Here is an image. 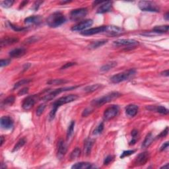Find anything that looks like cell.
<instances>
[{"instance_id": "6da1fadb", "label": "cell", "mask_w": 169, "mask_h": 169, "mask_svg": "<svg viewBox=\"0 0 169 169\" xmlns=\"http://www.w3.org/2000/svg\"><path fill=\"white\" fill-rule=\"evenodd\" d=\"M78 98V96L76 95H69L67 96H64L59 99H57L56 101H55L52 104V108L51 110L50 114H49V118H50V120H52L54 119L55 116V114L58 108H59L63 104H65L69 102H73L76 100Z\"/></svg>"}, {"instance_id": "7a4b0ae2", "label": "cell", "mask_w": 169, "mask_h": 169, "mask_svg": "<svg viewBox=\"0 0 169 169\" xmlns=\"http://www.w3.org/2000/svg\"><path fill=\"white\" fill-rule=\"evenodd\" d=\"M66 19L63 13L57 11L53 13L47 19V24L51 28H56L65 22Z\"/></svg>"}, {"instance_id": "3957f363", "label": "cell", "mask_w": 169, "mask_h": 169, "mask_svg": "<svg viewBox=\"0 0 169 169\" xmlns=\"http://www.w3.org/2000/svg\"><path fill=\"white\" fill-rule=\"evenodd\" d=\"M121 96V94L118 92H112V93L107 94V95L98 98L97 99H95L92 102V104L95 106L99 107L101 106L104 104H105L108 102H110L114 99L119 98Z\"/></svg>"}, {"instance_id": "277c9868", "label": "cell", "mask_w": 169, "mask_h": 169, "mask_svg": "<svg viewBox=\"0 0 169 169\" xmlns=\"http://www.w3.org/2000/svg\"><path fill=\"white\" fill-rule=\"evenodd\" d=\"M136 71L134 69H129L128 71L114 75L110 78V81L113 83H119L123 82V81L130 79V78L132 77L136 74Z\"/></svg>"}, {"instance_id": "5b68a950", "label": "cell", "mask_w": 169, "mask_h": 169, "mask_svg": "<svg viewBox=\"0 0 169 169\" xmlns=\"http://www.w3.org/2000/svg\"><path fill=\"white\" fill-rule=\"evenodd\" d=\"M140 9L143 11L159 12L160 8L157 4L151 1H140L138 3Z\"/></svg>"}, {"instance_id": "8992f818", "label": "cell", "mask_w": 169, "mask_h": 169, "mask_svg": "<svg viewBox=\"0 0 169 169\" xmlns=\"http://www.w3.org/2000/svg\"><path fill=\"white\" fill-rule=\"evenodd\" d=\"M77 86L67 87H63V88H59V89L53 90V91L50 92L48 94H47V95H45L44 97H42V99L44 100V101H49V100H52L53 98H54L57 95H58L59 94H60L65 91H71V90L75 89V88H77Z\"/></svg>"}, {"instance_id": "52a82bcc", "label": "cell", "mask_w": 169, "mask_h": 169, "mask_svg": "<svg viewBox=\"0 0 169 169\" xmlns=\"http://www.w3.org/2000/svg\"><path fill=\"white\" fill-rule=\"evenodd\" d=\"M88 10L87 8H79V9H76L71 11L70 13V18L72 21H78L80 20L87 15Z\"/></svg>"}, {"instance_id": "ba28073f", "label": "cell", "mask_w": 169, "mask_h": 169, "mask_svg": "<svg viewBox=\"0 0 169 169\" xmlns=\"http://www.w3.org/2000/svg\"><path fill=\"white\" fill-rule=\"evenodd\" d=\"M120 108L118 105H112L106 108L104 112V118L105 120H110L114 118L118 114Z\"/></svg>"}, {"instance_id": "9c48e42d", "label": "cell", "mask_w": 169, "mask_h": 169, "mask_svg": "<svg viewBox=\"0 0 169 169\" xmlns=\"http://www.w3.org/2000/svg\"><path fill=\"white\" fill-rule=\"evenodd\" d=\"M149 158H150V153L148 151H145L137 156V157L135 159L134 163L136 166H142L144 165L148 161Z\"/></svg>"}, {"instance_id": "30bf717a", "label": "cell", "mask_w": 169, "mask_h": 169, "mask_svg": "<svg viewBox=\"0 0 169 169\" xmlns=\"http://www.w3.org/2000/svg\"><path fill=\"white\" fill-rule=\"evenodd\" d=\"M93 20L91 19H87V20H85L82 21V22L79 23L78 24L73 27L71 28V31H83V30L87 29V28L90 27L92 26L93 25Z\"/></svg>"}, {"instance_id": "8fae6325", "label": "cell", "mask_w": 169, "mask_h": 169, "mask_svg": "<svg viewBox=\"0 0 169 169\" xmlns=\"http://www.w3.org/2000/svg\"><path fill=\"white\" fill-rule=\"evenodd\" d=\"M36 100V96H29L25 100H23L22 107L25 110H29L33 108V106L35 105Z\"/></svg>"}, {"instance_id": "7c38bea8", "label": "cell", "mask_w": 169, "mask_h": 169, "mask_svg": "<svg viewBox=\"0 0 169 169\" xmlns=\"http://www.w3.org/2000/svg\"><path fill=\"white\" fill-rule=\"evenodd\" d=\"M113 43L116 46H136L139 44V42L134 39H118L115 40Z\"/></svg>"}, {"instance_id": "4fadbf2b", "label": "cell", "mask_w": 169, "mask_h": 169, "mask_svg": "<svg viewBox=\"0 0 169 169\" xmlns=\"http://www.w3.org/2000/svg\"><path fill=\"white\" fill-rule=\"evenodd\" d=\"M106 26H101L85 30V31H83L81 34L84 36H91L100 33H104V32H106Z\"/></svg>"}, {"instance_id": "5bb4252c", "label": "cell", "mask_w": 169, "mask_h": 169, "mask_svg": "<svg viewBox=\"0 0 169 169\" xmlns=\"http://www.w3.org/2000/svg\"><path fill=\"white\" fill-rule=\"evenodd\" d=\"M0 124L1 128L4 130H9L13 127V121L9 116H2Z\"/></svg>"}, {"instance_id": "9a60e30c", "label": "cell", "mask_w": 169, "mask_h": 169, "mask_svg": "<svg viewBox=\"0 0 169 169\" xmlns=\"http://www.w3.org/2000/svg\"><path fill=\"white\" fill-rule=\"evenodd\" d=\"M67 152V145L63 140H60L57 144V158L59 159H62Z\"/></svg>"}, {"instance_id": "2e32d148", "label": "cell", "mask_w": 169, "mask_h": 169, "mask_svg": "<svg viewBox=\"0 0 169 169\" xmlns=\"http://www.w3.org/2000/svg\"><path fill=\"white\" fill-rule=\"evenodd\" d=\"M100 6L98 8L97 13L98 14L105 13L110 11L112 7V1H104L100 5Z\"/></svg>"}, {"instance_id": "e0dca14e", "label": "cell", "mask_w": 169, "mask_h": 169, "mask_svg": "<svg viewBox=\"0 0 169 169\" xmlns=\"http://www.w3.org/2000/svg\"><path fill=\"white\" fill-rule=\"evenodd\" d=\"M106 33L111 36H117L123 33V29L116 26H106Z\"/></svg>"}, {"instance_id": "ac0fdd59", "label": "cell", "mask_w": 169, "mask_h": 169, "mask_svg": "<svg viewBox=\"0 0 169 169\" xmlns=\"http://www.w3.org/2000/svg\"><path fill=\"white\" fill-rule=\"evenodd\" d=\"M139 107L136 104H130L126 108V113L128 116L134 117L138 114Z\"/></svg>"}, {"instance_id": "d6986e66", "label": "cell", "mask_w": 169, "mask_h": 169, "mask_svg": "<svg viewBox=\"0 0 169 169\" xmlns=\"http://www.w3.org/2000/svg\"><path fill=\"white\" fill-rule=\"evenodd\" d=\"M27 52V50L25 48H18L13 50L9 52V55L11 57H20L24 55Z\"/></svg>"}, {"instance_id": "ffe728a7", "label": "cell", "mask_w": 169, "mask_h": 169, "mask_svg": "<svg viewBox=\"0 0 169 169\" xmlns=\"http://www.w3.org/2000/svg\"><path fill=\"white\" fill-rule=\"evenodd\" d=\"M93 168V164L88 162H77L71 166L74 169H89Z\"/></svg>"}, {"instance_id": "44dd1931", "label": "cell", "mask_w": 169, "mask_h": 169, "mask_svg": "<svg viewBox=\"0 0 169 169\" xmlns=\"http://www.w3.org/2000/svg\"><path fill=\"white\" fill-rule=\"evenodd\" d=\"M41 22L40 16H31L25 19V23L27 25H38Z\"/></svg>"}, {"instance_id": "7402d4cb", "label": "cell", "mask_w": 169, "mask_h": 169, "mask_svg": "<svg viewBox=\"0 0 169 169\" xmlns=\"http://www.w3.org/2000/svg\"><path fill=\"white\" fill-rule=\"evenodd\" d=\"M94 144V141L91 140V139H88L85 141V145H84V152L85 155L87 156L91 154L92 147Z\"/></svg>"}, {"instance_id": "603a6c76", "label": "cell", "mask_w": 169, "mask_h": 169, "mask_svg": "<svg viewBox=\"0 0 169 169\" xmlns=\"http://www.w3.org/2000/svg\"><path fill=\"white\" fill-rule=\"evenodd\" d=\"M154 140V137H153V135L151 133H149L145 137L144 141H143V142L142 143V148H147V147L150 146V145L153 142V141Z\"/></svg>"}, {"instance_id": "cb8c5ba5", "label": "cell", "mask_w": 169, "mask_h": 169, "mask_svg": "<svg viewBox=\"0 0 169 169\" xmlns=\"http://www.w3.org/2000/svg\"><path fill=\"white\" fill-rule=\"evenodd\" d=\"M18 41H19V39L16 38L8 37V38H3L1 41V46L3 47L4 46H8V45L17 43Z\"/></svg>"}, {"instance_id": "d4e9b609", "label": "cell", "mask_w": 169, "mask_h": 169, "mask_svg": "<svg viewBox=\"0 0 169 169\" xmlns=\"http://www.w3.org/2000/svg\"><path fill=\"white\" fill-rule=\"evenodd\" d=\"M108 40L107 39H102L99 40H97V41L93 42L92 43L89 45V48L90 49H96L99 48V47L103 46V45L107 43Z\"/></svg>"}, {"instance_id": "484cf974", "label": "cell", "mask_w": 169, "mask_h": 169, "mask_svg": "<svg viewBox=\"0 0 169 169\" xmlns=\"http://www.w3.org/2000/svg\"><path fill=\"white\" fill-rule=\"evenodd\" d=\"M168 25H162V26H157L153 28V31L155 33H167L168 31Z\"/></svg>"}, {"instance_id": "4316f807", "label": "cell", "mask_w": 169, "mask_h": 169, "mask_svg": "<svg viewBox=\"0 0 169 169\" xmlns=\"http://www.w3.org/2000/svg\"><path fill=\"white\" fill-rule=\"evenodd\" d=\"M117 65V63L116 61H111V62L107 63L105 65L102 66L101 68H100V71L102 72L108 71L111 69H112L113 67H114L115 66Z\"/></svg>"}, {"instance_id": "83f0119b", "label": "cell", "mask_w": 169, "mask_h": 169, "mask_svg": "<svg viewBox=\"0 0 169 169\" xmlns=\"http://www.w3.org/2000/svg\"><path fill=\"white\" fill-rule=\"evenodd\" d=\"M101 87V85L100 84H95V85H90V86H87L84 88V91L85 93H93V92L97 91L100 87Z\"/></svg>"}, {"instance_id": "f1b7e54d", "label": "cell", "mask_w": 169, "mask_h": 169, "mask_svg": "<svg viewBox=\"0 0 169 169\" xmlns=\"http://www.w3.org/2000/svg\"><path fill=\"white\" fill-rule=\"evenodd\" d=\"M15 102V97L13 96H9L5 98V100L2 102L1 106H11Z\"/></svg>"}, {"instance_id": "f546056e", "label": "cell", "mask_w": 169, "mask_h": 169, "mask_svg": "<svg viewBox=\"0 0 169 169\" xmlns=\"http://www.w3.org/2000/svg\"><path fill=\"white\" fill-rule=\"evenodd\" d=\"M151 110H155V111H157L158 113H160V114H164V115L168 114V109L166 108L165 107H164L162 106H157V107L153 106V108L151 109Z\"/></svg>"}, {"instance_id": "4dcf8cb0", "label": "cell", "mask_w": 169, "mask_h": 169, "mask_svg": "<svg viewBox=\"0 0 169 169\" xmlns=\"http://www.w3.org/2000/svg\"><path fill=\"white\" fill-rule=\"evenodd\" d=\"M75 124V122L71 121L69 126V127H68L67 132V140H69L73 136V131H74Z\"/></svg>"}, {"instance_id": "1f68e13d", "label": "cell", "mask_w": 169, "mask_h": 169, "mask_svg": "<svg viewBox=\"0 0 169 169\" xmlns=\"http://www.w3.org/2000/svg\"><path fill=\"white\" fill-rule=\"evenodd\" d=\"M25 143H26V140H25V138L21 139V140L16 143V145H15L14 148H13V152H15L19 150V149H20L21 148H22V147L24 146V145H25Z\"/></svg>"}, {"instance_id": "d6a6232c", "label": "cell", "mask_w": 169, "mask_h": 169, "mask_svg": "<svg viewBox=\"0 0 169 169\" xmlns=\"http://www.w3.org/2000/svg\"><path fill=\"white\" fill-rule=\"evenodd\" d=\"M80 155H81L80 149L79 148V147H76V148L71 153V155H70V159L71 160L77 159V158L79 157Z\"/></svg>"}, {"instance_id": "836d02e7", "label": "cell", "mask_w": 169, "mask_h": 169, "mask_svg": "<svg viewBox=\"0 0 169 169\" xmlns=\"http://www.w3.org/2000/svg\"><path fill=\"white\" fill-rule=\"evenodd\" d=\"M31 79H22V80L19 81H18L17 83H16L14 85L13 89H17V88H19V87L23 86V85H24L28 84V83L31 82Z\"/></svg>"}, {"instance_id": "e575fe53", "label": "cell", "mask_w": 169, "mask_h": 169, "mask_svg": "<svg viewBox=\"0 0 169 169\" xmlns=\"http://www.w3.org/2000/svg\"><path fill=\"white\" fill-rule=\"evenodd\" d=\"M68 81L65 79H52L47 82L49 85H61L63 83H66Z\"/></svg>"}, {"instance_id": "d590c367", "label": "cell", "mask_w": 169, "mask_h": 169, "mask_svg": "<svg viewBox=\"0 0 169 169\" xmlns=\"http://www.w3.org/2000/svg\"><path fill=\"white\" fill-rule=\"evenodd\" d=\"M13 3L14 1H13V0H6V1H1V7L4 8H9L13 5Z\"/></svg>"}, {"instance_id": "8d00e7d4", "label": "cell", "mask_w": 169, "mask_h": 169, "mask_svg": "<svg viewBox=\"0 0 169 169\" xmlns=\"http://www.w3.org/2000/svg\"><path fill=\"white\" fill-rule=\"evenodd\" d=\"M103 130H104V123L101 122L99 125L97 126V128H96V129L94 130L93 134L94 135L100 134L102 131H103Z\"/></svg>"}, {"instance_id": "74e56055", "label": "cell", "mask_w": 169, "mask_h": 169, "mask_svg": "<svg viewBox=\"0 0 169 169\" xmlns=\"http://www.w3.org/2000/svg\"><path fill=\"white\" fill-rule=\"evenodd\" d=\"M45 108H46V105H45L44 104H40V105L38 106L37 109H36V115H37L38 116H41V114L44 111Z\"/></svg>"}, {"instance_id": "f35d334b", "label": "cell", "mask_w": 169, "mask_h": 169, "mask_svg": "<svg viewBox=\"0 0 169 169\" xmlns=\"http://www.w3.org/2000/svg\"><path fill=\"white\" fill-rule=\"evenodd\" d=\"M136 151L135 150H128V151H124L122 153V155H120V158L121 159H124L126 157H128V156L132 155V154L134 153Z\"/></svg>"}, {"instance_id": "ab89813d", "label": "cell", "mask_w": 169, "mask_h": 169, "mask_svg": "<svg viewBox=\"0 0 169 169\" xmlns=\"http://www.w3.org/2000/svg\"><path fill=\"white\" fill-rule=\"evenodd\" d=\"M9 27L11 28V29H13V30H14L15 31H17V32H21V31H25V28H24V27H18V26H15V25H13L12 23H9Z\"/></svg>"}, {"instance_id": "60d3db41", "label": "cell", "mask_w": 169, "mask_h": 169, "mask_svg": "<svg viewBox=\"0 0 169 169\" xmlns=\"http://www.w3.org/2000/svg\"><path fill=\"white\" fill-rule=\"evenodd\" d=\"M114 159V156L112 155H108L104 160V165H108L110 162H112Z\"/></svg>"}, {"instance_id": "b9f144b4", "label": "cell", "mask_w": 169, "mask_h": 169, "mask_svg": "<svg viewBox=\"0 0 169 169\" xmlns=\"http://www.w3.org/2000/svg\"><path fill=\"white\" fill-rule=\"evenodd\" d=\"M168 134V128L166 127L165 129H164L163 131L162 132H160V134L157 136V138H164L167 136Z\"/></svg>"}, {"instance_id": "7bdbcfd3", "label": "cell", "mask_w": 169, "mask_h": 169, "mask_svg": "<svg viewBox=\"0 0 169 169\" xmlns=\"http://www.w3.org/2000/svg\"><path fill=\"white\" fill-rule=\"evenodd\" d=\"M11 63L10 59H1L0 61V66L1 67H3L4 66H7Z\"/></svg>"}, {"instance_id": "ee69618b", "label": "cell", "mask_w": 169, "mask_h": 169, "mask_svg": "<svg viewBox=\"0 0 169 169\" xmlns=\"http://www.w3.org/2000/svg\"><path fill=\"white\" fill-rule=\"evenodd\" d=\"M75 65H76V63H74V62H68V63H66L64 64V65L62 66V67H61V69H67V68L70 67H72V66H73Z\"/></svg>"}, {"instance_id": "f6af8a7d", "label": "cell", "mask_w": 169, "mask_h": 169, "mask_svg": "<svg viewBox=\"0 0 169 169\" xmlns=\"http://www.w3.org/2000/svg\"><path fill=\"white\" fill-rule=\"evenodd\" d=\"M28 92H29V88H28V87H25V88L22 89L20 90V91H19L18 95L19 96H21V95H26L27 93H28Z\"/></svg>"}, {"instance_id": "bcb514c9", "label": "cell", "mask_w": 169, "mask_h": 169, "mask_svg": "<svg viewBox=\"0 0 169 169\" xmlns=\"http://www.w3.org/2000/svg\"><path fill=\"white\" fill-rule=\"evenodd\" d=\"M43 3V1H35V3L33 4V9L35 10V11H37L38 9V8H39L40 5H41V4Z\"/></svg>"}, {"instance_id": "7dc6e473", "label": "cell", "mask_w": 169, "mask_h": 169, "mask_svg": "<svg viewBox=\"0 0 169 169\" xmlns=\"http://www.w3.org/2000/svg\"><path fill=\"white\" fill-rule=\"evenodd\" d=\"M92 112H93V110H91V109H90V108H86L84 111H83V112L82 114V116L83 117L87 116L89 114H91Z\"/></svg>"}, {"instance_id": "c3c4849f", "label": "cell", "mask_w": 169, "mask_h": 169, "mask_svg": "<svg viewBox=\"0 0 169 169\" xmlns=\"http://www.w3.org/2000/svg\"><path fill=\"white\" fill-rule=\"evenodd\" d=\"M138 131L136 130H134L132 132V139H134V140H138Z\"/></svg>"}, {"instance_id": "681fc988", "label": "cell", "mask_w": 169, "mask_h": 169, "mask_svg": "<svg viewBox=\"0 0 169 169\" xmlns=\"http://www.w3.org/2000/svg\"><path fill=\"white\" fill-rule=\"evenodd\" d=\"M168 148V142H166L162 145L161 147H160V150L161 151H165L166 149H167Z\"/></svg>"}, {"instance_id": "f907efd6", "label": "cell", "mask_w": 169, "mask_h": 169, "mask_svg": "<svg viewBox=\"0 0 169 169\" xmlns=\"http://www.w3.org/2000/svg\"><path fill=\"white\" fill-rule=\"evenodd\" d=\"M27 3H28V1H22L21 2V3L20 4V8H23V7H25V6L26 5Z\"/></svg>"}, {"instance_id": "816d5d0a", "label": "cell", "mask_w": 169, "mask_h": 169, "mask_svg": "<svg viewBox=\"0 0 169 169\" xmlns=\"http://www.w3.org/2000/svg\"><path fill=\"white\" fill-rule=\"evenodd\" d=\"M168 74H169L168 70H166V71H164L163 72L161 73L162 75H164V76H166V77H168Z\"/></svg>"}, {"instance_id": "f5cc1de1", "label": "cell", "mask_w": 169, "mask_h": 169, "mask_svg": "<svg viewBox=\"0 0 169 169\" xmlns=\"http://www.w3.org/2000/svg\"><path fill=\"white\" fill-rule=\"evenodd\" d=\"M30 66H31V64H29V63L25 64V66H24V67H23V69H24V71H25V70H27V69H29V67H30Z\"/></svg>"}, {"instance_id": "db71d44e", "label": "cell", "mask_w": 169, "mask_h": 169, "mask_svg": "<svg viewBox=\"0 0 169 169\" xmlns=\"http://www.w3.org/2000/svg\"><path fill=\"white\" fill-rule=\"evenodd\" d=\"M164 18L166 21H168L169 20V13H166L164 15Z\"/></svg>"}, {"instance_id": "11a10c76", "label": "cell", "mask_w": 169, "mask_h": 169, "mask_svg": "<svg viewBox=\"0 0 169 169\" xmlns=\"http://www.w3.org/2000/svg\"><path fill=\"white\" fill-rule=\"evenodd\" d=\"M161 168H166V169H168V163L166 164V165L162 166Z\"/></svg>"}, {"instance_id": "9f6ffc18", "label": "cell", "mask_w": 169, "mask_h": 169, "mask_svg": "<svg viewBox=\"0 0 169 169\" xmlns=\"http://www.w3.org/2000/svg\"><path fill=\"white\" fill-rule=\"evenodd\" d=\"M3 137H1V146H2V145H3Z\"/></svg>"}]
</instances>
